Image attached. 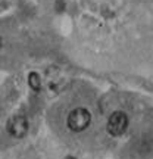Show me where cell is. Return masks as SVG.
Here are the masks:
<instances>
[{
  "instance_id": "obj_1",
  "label": "cell",
  "mask_w": 153,
  "mask_h": 159,
  "mask_svg": "<svg viewBox=\"0 0 153 159\" xmlns=\"http://www.w3.org/2000/svg\"><path fill=\"white\" fill-rule=\"evenodd\" d=\"M91 122V114L85 108H75L68 115V127L71 131L79 133L84 131Z\"/></svg>"
},
{
  "instance_id": "obj_2",
  "label": "cell",
  "mask_w": 153,
  "mask_h": 159,
  "mask_svg": "<svg viewBox=\"0 0 153 159\" xmlns=\"http://www.w3.org/2000/svg\"><path fill=\"white\" fill-rule=\"evenodd\" d=\"M108 133L110 136L114 137H119L122 136L127 128H128V116L124 114V112H121V111H116L114 114L109 116L108 119Z\"/></svg>"
},
{
  "instance_id": "obj_3",
  "label": "cell",
  "mask_w": 153,
  "mask_h": 159,
  "mask_svg": "<svg viewBox=\"0 0 153 159\" xmlns=\"http://www.w3.org/2000/svg\"><path fill=\"white\" fill-rule=\"evenodd\" d=\"M29 124L27 116L22 114H16L13 115L9 121H7V131L12 137H16V139H22L25 137V134L28 133Z\"/></svg>"
},
{
  "instance_id": "obj_4",
  "label": "cell",
  "mask_w": 153,
  "mask_h": 159,
  "mask_svg": "<svg viewBox=\"0 0 153 159\" xmlns=\"http://www.w3.org/2000/svg\"><path fill=\"white\" fill-rule=\"evenodd\" d=\"M28 85L31 90L34 91H40L41 90V78L37 72H31L28 75Z\"/></svg>"
},
{
  "instance_id": "obj_5",
  "label": "cell",
  "mask_w": 153,
  "mask_h": 159,
  "mask_svg": "<svg viewBox=\"0 0 153 159\" xmlns=\"http://www.w3.org/2000/svg\"><path fill=\"white\" fill-rule=\"evenodd\" d=\"M2 47H3V39L0 37V49H2Z\"/></svg>"
},
{
  "instance_id": "obj_6",
  "label": "cell",
  "mask_w": 153,
  "mask_h": 159,
  "mask_svg": "<svg viewBox=\"0 0 153 159\" xmlns=\"http://www.w3.org/2000/svg\"><path fill=\"white\" fill-rule=\"evenodd\" d=\"M66 159H75V158H72V156H68V158H66Z\"/></svg>"
}]
</instances>
